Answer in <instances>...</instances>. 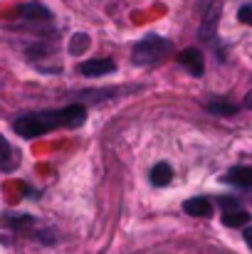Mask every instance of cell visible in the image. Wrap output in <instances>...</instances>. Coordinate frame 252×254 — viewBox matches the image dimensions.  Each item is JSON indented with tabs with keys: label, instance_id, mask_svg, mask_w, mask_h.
<instances>
[{
	"label": "cell",
	"instance_id": "4",
	"mask_svg": "<svg viewBox=\"0 0 252 254\" xmlns=\"http://www.w3.org/2000/svg\"><path fill=\"white\" fill-rule=\"evenodd\" d=\"M17 15H20L22 20H32V22H50V20L55 17L52 10L45 7L42 2H25V5L17 7Z\"/></svg>",
	"mask_w": 252,
	"mask_h": 254
},
{
	"label": "cell",
	"instance_id": "6",
	"mask_svg": "<svg viewBox=\"0 0 252 254\" xmlns=\"http://www.w3.org/2000/svg\"><path fill=\"white\" fill-rule=\"evenodd\" d=\"M183 210L190 217H210L213 215V202L208 197H190L183 202Z\"/></svg>",
	"mask_w": 252,
	"mask_h": 254
},
{
	"label": "cell",
	"instance_id": "14",
	"mask_svg": "<svg viewBox=\"0 0 252 254\" xmlns=\"http://www.w3.org/2000/svg\"><path fill=\"white\" fill-rule=\"evenodd\" d=\"M89 42H91L89 35H84V32L75 35L72 42H70V55H75V57H77V55H84V52L89 50Z\"/></svg>",
	"mask_w": 252,
	"mask_h": 254
},
{
	"label": "cell",
	"instance_id": "11",
	"mask_svg": "<svg viewBox=\"0 0 252 254\" xmlns=\"http://www.w3.org/2000/svg\"><path fill=\"white\" fill-rule=\"evenodd\" d=\"M205 109L210 114H218V116H235L238 114V104H230L228 99H210L205 104Z\"/></svg>",
	"mask_w": 252,
	"mask_h": 254
},
{
	"label": "cell",
	"instance_id": "13",
	"mask_svg": "<svg viewBox=\"0 0 252 254\" xmlns=\"http://www.w3.org/2000/svg\"><path fill=\"white\" fill-rule=\"evenodd\" d=\"M0 168L2 170L15 168V153H12V146L7 143L5 136H0Z\"/></svg>",
	"mask_w": 252,
	"mask_h": 254
},
{
	"label": "cell",
	"instance_id": "3",
	"mask_svg": "<svg viewBox=\"0 0 252 254\" xmlns=\"http://www.w3.org/2000/svg\"><path fill=\"white\" fill-rule=\"evenodd\" d=\"M178 64L193 77H203L205 74V57H203V52L198 47H188V50L178 52Z\"/></svg>",
	"mask_w": 252,
	"mask_h": 254
},
{
	"label": "cell",
	"instance_id": "12",
	"mask_svg": "<svg viewBox=\"0 0 252 254\" xmlns=\"http://www.w3.org/2000/svg\"><path fill=\"white\" fill-rule=\"evenodd\" d=\"M250 222V212H245V210H233V212H225L223 215V225L225 227H245Z\"/></svg>",
	"mask_w": 252,
	"mask_h": 254
},
{
	"label": "cell",
	"instance_id": "17",
	"mask_svg": "<svg viewBox=\"0 0 252 254\" xmlns=\"http://www.w3.org/2000/svg\"><path fill=\"white\" fill-rule=\"evenodd\" d=\"M245 242H248V247L252 250V227H248V230H245Z\"/></svg>",
	"mask_w": 252,
	"mask_h": 254
},
{
	"label": "cell",
	"instance_id": "8",
	"mask_svg": "<svg viewBox=\"0 0 252 254\" xmlns=\"http://www.w3.org/2000/svg\"><path fill=\"white\" fill-rule=\"evenodd\" d=\"M225 183L240 185V188H252V168L248 166H235L225 173Z\"/></svg>",
	"mask_w": 252,
	"mask_h": 254
},
{
	"label": "cell",
	"instance_id": "1",
	"mask_svg": "<svg viewBox=\"0 0 252 254\" xmlns=\"http://www.w3.org/2000/svg\"><path fill=\"white\" fill-rule=\"evenodd\" d=\"M86 121V106L82 104H70L57 111H37V114H25L15 119L12 128L22 138H37L45 136L55 128H77Z\"/></svg>",
	"mask_w": 252,
	"mask_h": 254
},
{
	"label": "cell",
	"instance_id": "16",
	"mask_svg": "<svg viewBox=\"0 0 252 254\" xmlns=\"http://www.w3.org/2000/svg\"><path fill=\"white\" fill-rule=\"evenodd\" d=\"M220 205H223V207H225L228 212L238 210V200H235V197H223V200H220Z\"/></svg>",
	"mask_w": 252,
	"mask_h": 254
},
{
	"label": "cell",
	"instance_id": "9",
	"mask_svg": "<svg viewBox=\"0 0 252 254\" xmlns=\"http://www.w3.org/2000/svg\"><path fill=\"white\" fill-rule=\"evenodd\" d=\"M149 178H151V183H154L156 188H166V185H170V180H173V168L168 166L166 161H161V163H156V166L151 168Z\"/></svg>",
	"mask_w": 252,
	"mask_h": 254
},
{
	"label": "cell",
	"instance_id": "7",
	"mask_svg": "<svg viewBox=\"0 0 252 254\" xmlns=\"http://www.w3.org/2000/svg\"><path fill=\"white\" fill-rule=\"evenodd\" d=\"M116 94H119L116 89H99V91H77V94H72V96H75V99H80V104L84 106V101L106 104V101H111Z\"/></svg>",
	"mask_w": 252,
	"mask_h": 254
},
{
	"label": "cell",
	"instance_id": "5",
	"mask_svg": "<svg viewBox=\"0 0 252 254\" xmlns=\"http://www.w3.org/2000/svg\"><path fill=\"white\" fill-rule=\"evenodd\" d=\"M116 69V64H114V60H109V57H101V60H86L80 64V74L84 77H104V74H111Z\"/></svg>",
	"mask_w": 252,
	"mask_h": 254
},
{
	"label": "cell",
	"instance_id": "2",
	"mask_svg": "<svg viewBox=\"0 0 252 254\" xmlns=\"http://www.w3.org/2000/svg\"><path fill=\"white\" fill-rule=\"evenodd\" d=\"M170 50H173L170 40L161 37V35H146L141 42L134 45V50H131V62H134V64H141V67H151V64L166 60Z\"/></svg>",
	"mask_w": 252,
	"mask_h": 254
},
{
	"label": "cell",
	"instance_id": "15",
	"mask_svg": "<svg viewBox=\"0 0 252 254\" xmlns=\"http://www.w3.org/2000/svg\"><path fill=\"white\" fill-rule=\"evenodd\" d=\"M238 20L243 22V25H252V5H243L240 10H238Z\"/></svg>",
	"mask_w": 252,
	"mask_h": 254
},
{
	"label": "cell",
	"instance_id": "10",
	"mask_svg": "<svg viewBox=\"0 0 252 254\" xmlns=\"http://www.w3.org/2000/svg\"><path fill=\"white\" fill-rule=\"evenodd\" d=\"M218 17H220V2H213L210 10L205 12V20H203V30H200V37L203 40H210L213 37V30H215Z\"/></svg>",
	"mask_w": 252,
	"mask_h": 254
},
{
	"label": "cell",
	"instance_id": "18",
	"mask_svg": "<svg viewBox=\"0 0 252 254\" xmlns=\"http://www.w3.org/2000/svg\"><path fill=\"white\" fill-rule=\"evenodd\" d=\"M245 106H250V109H252V91L245 96Z\"/></svg>",
	"mask_w": 252,
	"mask_h": 254
}]
</instances>
